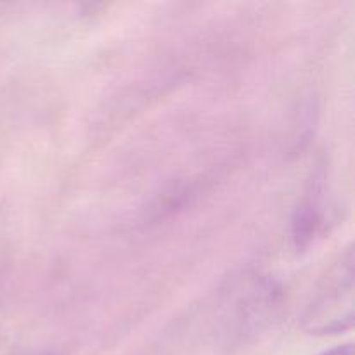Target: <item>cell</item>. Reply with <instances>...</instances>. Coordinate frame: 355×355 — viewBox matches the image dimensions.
Listing matches in <instances>:
<instances>
[{"label": "cell", "instance_id": "6da1fadb", "mask_svg": "<svg viewBox=\"0 0 355 355\" xmlns=\"http://www.w3.org/2000/svg\"><path fill=\"white\" fill-rule=\"evenodd\" d=\"M354 322V253L347 250L328 269L309 302L302 324L312 335H338Z\"/></svg>", "mask_w": 355, "mask_h": 355}, {"label": "cell", "instance_id": "7a4b0ae2", "mask_svg": "<svg viewBox=\"0 0 355 355\" xmlns=\"http://www.w3.org/2000/svg\"><path fill=\"white\" fill-rule=\"evenodd\" d=\"M321 355H354V347L350 345V343H347V345H340L336 347V349L328 350V352Z\"/></svg>", "mask_w": 355, "mask_h": 355}, {"label": "cell", "instance_id": "3957f363", "mask_svg": "<svg viewBox=\"0 0 355 355\" xmlns=\"http://www.w3.org/2000/svg\"><path fill=\"white\" fill-rule=\"evenodd\" d=\"M21 355H47V354H37V352H30V354H21Z\"/></svg>", "mask_w": 355, "mask_h": 355}]
</instances>
